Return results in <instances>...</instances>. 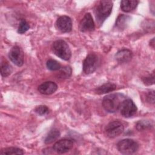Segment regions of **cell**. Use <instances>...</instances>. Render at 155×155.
Listing matches in <instances>:
<instances>
[{"instance_id":"6da1fadb","label":"cell","mask_w":155,"mask_h":155,"mask_svg":"<svg viewBox=\"0 0 155 155\" xmlns=\"http://www.w3.org/2000/svg\"><path fill=\"white\" fill-rule=\"evenodd\" d=\"M125 96L120 93L110 94L105 96L102 100V106L108 113L116 112L120 107Z\"/></svg>"},{"instance_id":"7a4b0ae2","label":"cell","mask_w":155,"mask_h":155,"mask_svg":"<svg viewBox=\"0 0 155 155\" xmlns=\"http://www.w3.org/2000/svg\"><path fill=\"white\" fill-rule=\"evenodd\" d=\"M113 8L111 1H99L94 7V15L97 22L101 25L110 16Z\"/></svg>"},{"instance_id":"3957f363","label":"cell","mask_w":155,"mask_h":155,"mask_svg":"<svg viewBox=\"0 0 155 155\" xmlns=\"http://www.w3.org/2000/svg\"><path fill=\"white\" fill-rule=\"evenodd\" d=\"M53 52L60 58L68 61L71 56V52L68 44L64 40L58 39L52 44Z\"/></svg>"},{"instance_id":"277c9868","label":"cell","mask_w":155,"mask_h":155,"mask_svg":"<svg viewBox=\"0 0 155 155\" xmlns=\"http://www.w3.org/2000/svg\"><path fill=\"white\" fill-rule=\"evenodd\" d=\"M117 148L123 154H131L137 151L139 148V144L133 139H125L117 143Z\"/></svg>"},{"instance_id":"5b68a950","label":"cell","mask_w":155,"mask_h":155,"mask_svg":"<svg viewBox=\"0 0 155 155\" xmlns=\"http://www.w3.org/2000/svg\"><path fill=\"white\" fill-rule=\"evenodd\" d=\"M124 130V125L119 120H113L108 123L105 128L106 135L110 137H116L122 133Z\"/></svg>"},{"instance_id":"8992f818","label":"cell","mask_w":155,"mask_h":155,"mask_svg":"<svg viewBox=\"0 0 155 155\" xmlns=\"http://www.w3.org/2000/svg\"><path fill=\"white\" fill-rule=\"evenodd\" d=\"M99 58L95 53H90L83 62V71L85 74L93 73L97 68Z\"/></svg>"},{"instance_id":"52a82bcc","label":"cell","mask_w":155,"mask_h":155,"mask_svg":"<svg viewBox=\"0 0 155 155\" xmlns=\"http://www.w3.org/2000/svg\"><path fill=\"white\" fill-rule=\"evenodd\" d=\"M137 110L136 104L130 99H125L120 107V114L125 117H130L134 116Z\"/></svg>"},{"instance_id":"ba28073f","label":"cell","mask_w":155,"mask_h":155,"mask_svg":"<svg viewBox=\"0 0 155 155\" xmlns=\"http://www.w3.org/2000/svg\"><path fill=\"white\" fill-rule=\"evenodd\" d=\"M11 61L18 67H21L24 64V53L19 46L13 47L8 54Z\"/></svg>"},{"instance_id":"9c48e42d","label":"cell","mask_w":155,"mask_h":155,"mask_svg":"<svg viewBox=\"0 0 155 155\" xmlns=\"http://www.w3.org/2000/svg\"><path fill=\"white\" fill-rule=\"evenodd\" d=\"M73 146V141L69 139H64L57 141L53 145L54 151L59 154H63L70 151Z\"/></svg>"},{"instance_id":"30bf717a","label":"cell","mask_w":155,"mask_h":155,"mask_svg":"<svg viewBox=\"0 0 155 155\" xmlns=\"http://www.w3.org/2000/svg\"><path fill=\"white\" fill-rule=\"evenodd\" d=\"M56 25L59 30L62 33H68L72 29V21L67 16H61L58 18Z\"/></svg>"},{"instance_id":"8fae6325","label":"cell","mask_w":155,"mask_h":155,"mask_svg":"<svg viewBox=\"0 0 155 155\" xmlns=\"http://www.w3.org/2000/svg\"><path fill=\"white\" fill-rule=\"evenodd\" d=\"M94 22L90 13H86L79 24V30L82 32L91 31L94 29Z\"/></svg>"},{"instance_id":"7c38bea8","label":"cell","mask_w":155,"mask_h":155,"mask_svg":"<svg viewBox=\"0 0 155 155\" xmlns=\"http://www.w3.org/2000/svg\"><path fill=\"white\" fill-rule=\"evenodd\" d=\"M57 88L58 85L56 83L51 81H47L39 85L38 90L42 94L49 95L54 93Z\"/></svg>"},{"instance_id":"4fadbf2b","label":"cell","mask_w":155,"mask_h":155,"mask_svg":"<svg viewBox=\"0 0 155 155\" xmlns=\"http://www.w3.org/2000/svg\"><path fill=\"white\" fill-rule=\"evenodd\" d=\"M132 56V52L130 50L127 48H123L116 53L115 55V58L119 63L122 64L129 62L131 59Z\"/></svg>"},{"instance_id":"5bb4252c","label":"cell","mask_w":155,"mask_h":155,"mask_svg":"<svg viewBox=\"0 0 155 155\" xmlns=\"http://www.w3.org/2000/svg\"><path fill=\"white\" fill-rule=\"evenodd\" d=\"M138 3L136 0H123L120 2V8L123 12H130L136 8Z\"/></svg>"},{"instance_id":"9a60e30c","label":"cell","mask_w":155,"mask_h":155,"mask_svg":"<svg viewBox=\"0 0 155 155\" xmlns=\"http://www.w3.org/2000/svg\"><path fill=\"white\" fill-rule=\"evenodd\" d=\"M116 89V85L111 83V82H108L105 83L99 87H98L95 90L96 93L98 94H104L107 93H109L111 91H113Z\"/></svg>"},{"instance_id":"2e32d148","label":"cell","mask_w":155,"mask_h":155,"mask_svg":"<svg viewBox=\"0 0 155 155\" xmlns=\"http://www.w3.org/2000/svg\"><path fill=\"white\" fill-rule=\"evenodd\" d=\"M130 16L125 15H120L116 21V27L120 30L124 29L130 21Z\"/></svg>"},{"instance_id":"e0dca14e","label":"cell","mask_w":155,"mask_h":155,"mask_svg":"<svg viewBox=\"0 0 155 155\" xmlns=\"http://www.w3.org/2000/svg\"><path fill=\"white\" fill-rule=\"evenodd\" d=\"M59 136H60L59 131L56 128H53L48 132V134L47 135L45 139V143L46 144L51 143L54 141L56 140L59 137Z\"/></svg>"},{"instance_id":"ac0fdd59","label":"cell","mask_w":155,"mask_h":155,"mask_svg":"<svg viewBox=\"0 0 155 155\" xmlns=\"http://www.w3.org/2000/svg\"><path fill=\"white\" fill-rule=\"evenodd\" d=\"M12 66L6 61H2L1 64V74L2 77L8 76L12 72Z\"/></svg>"},{"instance_id":"d6986e66","label":"cell","mask_w":155,"mask_h":155,"mask_svg":"<svg viewBox=\"0 0 155 155\" xmlns=\"http://www.w3.org/2000/svg\"><path fill=\"white\" fill-rule=\"evenodd\" d=\"M1 154H7V155H10V154H23L24 151L22 149L16 148V147H8L2 149L1 152Z\"/></svg>"},{"instance_id":"ffe728a7","label":"cell","mask_w":155,"mask_h":155,"mask_svg":"<svg viewBox=\"0 0 155 155\" xmlns=\"http://www.w3.org/2000/svg\"><path fill=\"white\" fill-rule=\"evenodd\" d=\"M58 73V77L61 79L68 78L71 74V68L70 66H65L61 68Z\"/></svg>"},{"instance_id":"44dd1931","label":"cell","mask_w":155,"mask_h":155,"mask_svg":"<svg viewBox=\"0 0 155 155\" xmlns=\"http://www.w3.org/2000/svg\"><path fill=\"white\" fill-rule=\"evenodd\" d=\"M47 67L48 69L52 70V71H55V70H59L61 68V64L56 61L54 59H48L46 63Z\"/></svg>"},{"instance_id":"7402d4cb","label":"cell","mask_w":155,"mask_h":155,"mask_svg":"<svg viewBox=\"0 0 155 155\" xmlns=\"http://www.w3.org/2000/svg\"><path fill=\"white\" fill-rule=\"evenodd\" d=\"M136 127L138 131H142L150 128L151 124L147 120H139L137 122Z\"/></svg>"},{"instance_id":"603a6c76","label":"cell","mask_w":155,"mask_h":155,"mask_svg":"<svg viewBox=\"0 0 155 155\" xmlns=\"http://www.w3.org/2000/svg\"><path fill=\"white\" fill-rule=\"evenodd\" d=\"M29 29V25L24 19H22L19 23L18 32L20 34H23Z\"/></svg>"},{"instance_id":"cb8c5ba5","label":"cell","mask_w":155,"mask_h":155,"mask_svg":"<svg viewBox=\"0 0 155 155\" xmlns=\"http://www.w3.org/2000/svg\"><path fill=\"white\" fill-rule=\"evenodd\" d=\"M35 111L39 115H44L48 112V108L46 105H39L35 108Z\"/></svg>"},{"instance_id":"d4e9b609","label":"cell","mask_w":155,"mask_h":155,"mask_svg":"<svg viewBox=\"0 0 155 155\" xmlns=\"http://www.w3.org/2000/svg\"><path fill=\"white\" fill-rule=\"evenodd\" d=\"M142 80H143V83L146 85H150L153 84L154 82V71L153 72V73L151 74H150V76L143 78Z\"/></svg>"},{"instance_id":"484cf974","label":"cell","mask_w":155,"mask_h":155,"mask_svg":"<svg viewBox=\"0 0 155 155\" xmlns=\"http://www.w3.org/2000/svg\"><path fill=\"white\" fill-rule=\"evenodd\" d=\"M147 101L151 104L154 103V91H149L147 94Z\"/></svg>"}]
</instances>
